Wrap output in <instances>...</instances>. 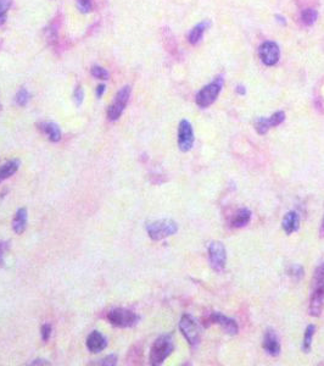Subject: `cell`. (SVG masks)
Returning a JSON list of instances; mask_svg holds the SVG:
<instances>
[{
    "instance_id": "d4e9b609",
    "label": "cell",
    "mask_w": 324,
    "mask_h": 366,
    "mask_svg": "<svg viewBox=\"0 0 324 366\" xmlns=\"http://www.w3.org/2000/svg\"><path fill=\"white\" fill-rule=\"evenodd\" d=\"M11 6V0H0V24H4L6 21V12Z\"/></svg>"
},
{
    "instance_id": "9c48e42d",
    "label": "cell",
    "mask_w": 324,
    "mask_h": 366,
    "mask_svg": "<svg viewBox=\"0 0 324 366\" xmlns=\"http://www.w3.org/2000/svg\"><path fill=\"white\" fill-rule=\"evenodd\" d=\"M258 57L266 66H274L279 61L280 49L276 42L266 41L258 48Z\"/></svg>"
},
{
    "instance_id": "7402d4cb",
    "label": "cell",
    "mask_w": 324,
    "mask_h": 366,
    "mask_svg": "<svg viewBox=\"0 0 324 366\" xmlns=\"http://www.w3.org/2000/svg\"><path fill=\"white\" fill-rule=\"evenodd\" d=\"M317 18H318V12L314 10V9L308 8L301 12V22L304 23L305 26H312V24L316 22Z\"/></svg>"
},
{
    "instance_id": "603a6c76",
    "label": "cell",
    "mask_w": 324,
    "mask_h": 366,
    "mask_svg": "<svg viewBox=\"0 0 324 366\" xmlns=\"http://www.w3.org/2000/svg\"><path fill=\"white\" fill-rule=\"evenodd\" d=\"M91 72H92V76L95 77V78H98V79H107L110 77V73L106 69H104V67L98 66V65L93 66Z\"/></svg>"
},
{
    "instance_id": "d6a6232c",
    "label": "cell",
    "mask_w": 324,
    "mask_h": 366,
    "mask_svg": "<svg viewBox=\"0 0 324 366\" xmlns=\"http://www.w3.org/2000/svg\"><path fill=\"white\" fill-rule=\"evenodd\" d=\"M276 20L279 22L282 26H284V24H286V18L282 16V15H276Z\"/></svg>"
},
{
    "instance_id": "d6986e66",
    "label": "cell",
    "mask_w": 324,
    "mask_h": 366,
    "mask_svg": "<svg viewBox=\"0 0 324 366\" xmlns=\"http://www.w3.org/2000/svg\"><path fill=\"white\" fill-rule=\"evenodd\" d=\"M39 128H41L43 133L48 136L49 140H51V142L55 143L61 139L60 127H58L56 124H54V122H43V124L39 126Z\"/></svg>"
},
{
    "instance_id": "44dd1931",
    "label": "cell",
    "mask_w": 324,
    "mask_h": 366,
    "mask_svg": "<svg viewBox=\"0 0 324 366\" xmlns=\"http://www.w3.org/2000/svg\"><path fill=\"white\" fill-rule=\"evenodd\" d=\"M314 333H316V326L308 325L306 331H305L304 341H302V350H304L305 353L311 352V347H312V341H313Z\"/></svg>"
},
{
    "instance_id": "836d02e7",
    "label": "cell",
    "mask_w": 324,
    "mask_h": 366,
    "mask_svg": "<svg viewBox=\"0 0 324 366\" xmlns=\"http://www.w3.org/2000/svg\"><path fill=\"white\" fill-rule=\"evenodd\" d=\"M235 91H237V93L240 94V95H245L246 94V88L244 87V86H238Z\"/></svg>"
},
{
    "instance_id": "8fae6325",
    "label": "cell",
    "mask_w": 324,
    "mask_h": 366,
    "mask_svg": "<svg viewBox=\"0 0 324 366\" xmlns=\"http://www.w3.org/2000/svg\"><path fill=\"white\" fill-rule=\"evenodd\" d=\"M285 120V114L284 111L274 112L271 118H258L255 121V128L258 134H266L271 128L277 127Z\"/></svg>"
},
{
    "instance_id": "30bf717a",
    "label": "cell",
    "mask_w": 324,
    "mask_h": 366,
    "mask_svg": "<svg viewBox=\"0 0 324 366\" xmlns=\"http://www.w3.org/2000/svg\"><path fill=\"white\" fill-rule=\"evenodd\" d=\"M194 140L195 137H194L193 126L188 120H182L178 126V147L182 152L187 153L193 148Z\"/></svg>"
},
{
    "instance_id": "83f0119b",
    "label": "cell",
    "mask_w": 324,
    "mask_h": 366,
    "mask_svg": "<svg viewBox=\"0 0 324 366\" xmlns=\"http://www.w3.org/2000/svg\"><path fill=\"white\" fill-rule=\"evenodd\" d=\"M73 99H75V103L77 106H81L83 100H84V91H83V88L81 87V86H78L75 89V94H73Z\"/></svg>"
},
{
    "instance_id": "277c9868",
    "label": "cell",
    "mask_w": 324,
    "mask_h": 366,
    "mask_svg": "<svg viewBox=\"0 0 324 366\" xmlns=\"http://www.w3.org/2000/svg\"><path fill=\"white\" fill-rule=\"evenodd\" d=\"M148 235L153 241H161L177 233L178 224L171 219H162L146 224Z\"/></svg>"
},
{
    "instance_id": "cb8c5ba5",
    "label": "cell",
    "mask_w": 324,
    "mask_h": 366,
    "mask_svg": "<svg viewBox=\"0 0 324 366\" xmlns=\"http://www.w3.org/2000/svg\"><path fill=\"white\" fill-rule=\"evenodd\" d=\"M28 100H30V93L27 92V89L21 88L20 91L17 92L16 98H15V101H16V104H17V105H20V106H24L27 103H28Z\"/></svg>"
},
{
    "instance_id": "ac0fdd59",
    "label": "cell",
    "mask_w": 324,
    "mask_h": 366,
    "mask_svg": "<svg viewBox=\"0 0 324 366\" xmlns=\"http://www.w3.org/2000/svg\"><path fill=\"white\" fill-rule=\"evenodd\" d=\"M27 227V210L24 208L18 209L15 214L14 220H12V229H14L15 233L21 235L24 232Z\"/></svg>"
},
{
    "instance_id": "f546056e",
    "label": "cell",
    "mask_w": 324,
    "mask_h": 366,
    "mask_svg": "<svg viewBox=\"0 0 324 366\" xmlns=\"http://www.w3.org/2000/svg\"><path fill=\"white\" fill-rule=\"evenodd\" d=\"M9 248V243L0 242V266H4L5 264V253Z\"/></svg>"
},
{
    "instance_id": "e575fe53",
    "label": "cell",
    "mask_w": 324,
    "mask_h": 366,
    "mask_svg": "<svg viewBox=\"0 0 324 366\" xmlns=\"http://www.w3.org/2000/svg\"><path fill=\"white\" fill-rule=\"evenodd\" d=\"M31 365H49V362L45 360H35Z\"/></svg>"
},
{
    "instance_id": "ffe728a7",
    "label": "cell",
    "mask_w": 324,
    "mask_h": 366,
    "mask_svg": "<svg viewBox=\"0 0 324 366\" xmlns=\"http://www.w3.org/2000/svg\"><path fill=\"white\" fill-rule=\"evenodd\" d=\"M18 167H20V161L18 160H11V161L0 166V183L5 181L6 178L11 177L18 170Z\"/></svg>"
},
{
    "instance_id": "2e32d148",
    "label": "cell",
    "mask_w": 324,
    "mask_h": 366,
    "mask_svg": "<svg viewBox=\"0 0 324 366\" xmlns=\"http://www.w3.org/2000/svg\"><path fill=\"white\" fill-rule=\"evenodd\" d=\"M210 26H211V22H210L209 20H203L202 22L197 23L196 26H194L189 32V36H188V41H189L190 44L195 45L201 41L203 35H205L206 30H209Z\"/></svg>"
},
{
    "instance_id": "7c38bea8",
    "label": "cell",
    "mask_w": 324,
    "mask_h": 366,
    "mask_svg": "<svg viewBox=\"0 0 324 366\" xmlns=\"http://www.w3.org/2000/svg\"><path fill=\"white\" fill-rule=\"evenodd\" d=\"M210 324H216L223 330L226 333L230 334V336H234L239 332V326H238V322L235 320L228 318V316L223 315L221 313H212L211 315L209 316Z\"/></svg>"
},
{
    "instance_id": "f1b7e54d",
    "label": "cell",
    "mask_w": 324,
    "mask_h": 366,
    "mask_svg": "<svg viewBox=\"0 0 324 366\" xmlns=\"http://www.w3.org/2000/svg\"><path fill=\"white\" fill-rule=\"evenodd\" d=\"M117 364V356L116 355H109L106 358L100 359V360L95 362V365H106V366H113Z\"/></svg>"
},
{
    "instance_id": "5bb4252c",
    "label": "cell",
    "mask_w": 324,
    "mask_h": 366,
    "mask_svg": "<svg viewBox=\"0 0 324 366\" xmlns=\"http://www.w3.org/2000/svg\"><path fill=\"white\" fill-rule=\"evenodd\" d=\"M85 344H87V348L91 353H100L101 350L106 348L107 342H106V338H105L100 332L93 331L88 336Z\"/></svg>"
},
{
    "instance_id": "4dcf8cb0",
    "label": "cell",
    "mask_w": 324,
    "mask_h": 366,
    "mask_svg": "<svg viewBox=\"0 0 324 366\" xmlns=\"http://www.w3.org/2000/svg\"><path fill=\"white\" fill-rule=\"evenodd\" d=\"M51 336V325L45 324L42 326V338L44 342H48L49 338Z\"/></svg>"
},
{
    "instance_id": "9a60e30c",
    "label": "cell",
    "mask_w": 324,
    "mask_h": 366,
    "mask_svg": "<svg viewBox=\"0 0 324 366\" xmlns=\"http://www.w3.org/2000/svg\"><path fill=\"white\" fill-rule=\"evenodd\" d=\"M282 227L286 235H291V233L296 232L299 227H300V216H299V214L296 211H289L284 216Z\"/></svg>"
},
{
    "instance_id": "e0dca14e",
    "label": "cell",
    "mask_w": 324,
    "mask_h": 366,
    "mask_svg": "<svg viewBox=\"0 0 324 366\" xmlns=\"http://www.w3.org/2000/svg\"><path fill=\"white\" fill-rule=\"evenodd\" d=\"M251 211L246 208H242L237 211L235 214L233 215L230 220V226L233 229H242V227H245L246 224L250 222L251 220Z\"/></svg>"
},
{
    "instance_id": "4fadbf2b",
    "label": "cell",
    "mask_w": 324,
    "mask_h": 366,
    "mask_svg": "<svg viewBox=\"0 0 324 366\" xmlns=\"http://www.w3.org/2000/svg\"><path fill=\"white\" fill-rule=\"evenodd\" d=\"M264 352L272 356H278L280 354V342L277 333L273 330H267L263 336V342H262Z\"/></svg>"
},
{
    "instance_id": "4316f807",
    "label": "cell",
    "mask_w": 324,
    "mask_h": 366,
    "mask_svg": "<svg viewBox=\"0 0 324 366\" xmlns=\"http://www.w3.org/2000/svg\"><path fill=\"white\" fill-rule=\"evenodd\" d=\"M288 275L295 279H300L302 275H304V269H302V266L300 265H292L289 267Z\"/></svg>"
},
{
    "instance_id": "3957f363",
    "label": "cell",
    "mask_w": 324,
    "mask_h": 366,
    "mask_svg": "<svg viewBox=\"0 0 324 366\" xmlns=\"http://www.w3.org/2000/svg\"><path fill=\"white\" fill-rule=\"evenodd\" d=\"M222 88H223V78H222V76L216 77L215 81L205 86L196 94V105L201 107V109H206V107L211 106L218 98V95H220Z\"/></svg>"
},
{
    "instance_id": "5b68a950",
    "label": "cell",
    "mask_w": 324,
    "mask_h": 366,
    "mask_svg": "<svg viewBox=\"0 0 324 366\" xmlns=\"http://www.w3.org/2000/svg\"><path fill=\"white\" fill-rule=\"evenodd\" d=\"M180 330L191 347H195L199 344L200 340H201V330H200L199 324L193 316L188 315V314L182 316L180 321Z\"/></svg>"
},
{
    "instance_id": "52a82bcc",
    "label": "cell",
    "mask_w": 324,
    "mask_h": 366,
    "mask_svg": "<svg viewBox=\"0 0 324 366\" xmlns=\"http://www.w3.org/2000/svg\"><path fill=\"white\" fill-rule=\"evenodd\" d=\"M107 320L116 327L128 328L138 324L139 316L127 309H113L107 314Z\"/></svg>"
},
{
    "instance_id": "7a4b0ae2",
    "label": "cell",
    "mask_w": 324,
    "mask_h": 366,
    "mask_svg": "<svg viewBox=\"0 0 324 366\" xmlns=\"http://www.w3.org/2000/svg\"><path fill=\"white\" fill-rule=\"evenodd\" d=\"M174 349L173 338L169 334L159 337L153 344L150 350V364L154 366H159L163 364V361L172 354Z\"/></svg>"
},
{
    "instance_id": "6da1fadb",
    "label": "cell",
    "mask_w": 324,
    "mask_h": 366,
    "mask_svg": "<svg viewBox=\"0 0 324 366\" xmlns=\"http://www.w3.org/2000/svg\"><path fill=\"white\" fill-rule=\"evenodd\" d=\"M324 307V263L316 269L312 277L308 313L311 316L318 318Z\"/></svg>"
},
{
    "instance_id": "484cf974",
    "label": "cell",
    "mask_w": 324,
    "mask_h": 366,
    "mask_svg": "<svg viewBox=\"0 0 324 366\" xmlns=\"http://www.w3.org/2000/svg\"><path fill=\"white\" fill-rule=\"evenodd\" d=\"M77 8L82 14H88L92 11V0H77Z\"/></svg>"
},
{
    "instance_id": "d590c367",
    "label": "cell",
    "mask_w": 324,
    "mask_h": 366,
    "mask_svg": "<svg viewBox=\"0 0 324 366\" xmlns=\"http://www.w3.org/2000/svg\"><path fill=\"white\" fill-rule=\"evenodd\" d=\"M319 232H320V236H324V219H323V222H322V226H320V231H319Z\"/></svg>"
},
{
    "instance_id": "1f68e13d",
    "label": "cell",
    "mask_w": 324,
    "mask_h": 366,
    "mask_svg": "<svg viewBox=\"0 0 324 366\" xmlns=\"http://www.w3.org/2000/svg\"><path fill=\"white\" fill-rule=\"evenodd\" d=\"M105 89H106V87H105L104 85H99V86H98V87H97V91H95V93H97L98 99H100V98L103 97V94H104Z\"/></svg>"
},
{
    "instance_id": "8992f818",
    "label": "cell",
    "mask_w": 324,
    "mask_h": 366,
    "mask_svg": "<svg viewBox=\"0 0 324 366\" xmlns=\"http://www.w3.org/2000/svg\"><path fill=\"white\" fill-rule=\"evenodd\" d=\"M132 89L129 86H125L119 91V93L115 95V99H113L111 105L107 109V118H109L110 121H116L121 118V115L125 111L126 106H127L129 97H131Z\"/></svg>"
},
{
    "instance_id": "ba28073f",
    "label": "cell",
    "mask_w": 324,
    "mask_h": 366,
    "mask_svg": "<svg viewBox=\"0 0 324 366\" xmlns=\"http://www.w3.org/2000/svg\"><path fill=\"white\" fill-rule=\"evenodd\" d=\"M209 259L211 267L215 271H223L227 263V251L223 243L212 242L211 244L209 245Z\"/></svg>"
}]
</instances>
